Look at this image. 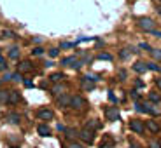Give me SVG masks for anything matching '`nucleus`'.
<instances>
[{
  "label": "nucleus",
  "mask_w": 161,
  "mask_h": 148,
  "mask_svg": "<svg viewBox=\"0 0 161 148\" xmlns=\"http://www.w3.org/2000/svg\"><path fill=\"white\" fill-rule=\"evenodd\" d=\"M105 117H107V120H110V122L119 120V110H117V106H107V108H105Z\"/></svg>",
  "instance_id": "1"
},
{
  "label": "nucleus",
  "mask_w": 161,
  "mask_h": 148,
  "mask_svg": "<svg viewBox=\"0 0 161 148\" xmlns=\"http://www.w3.org/2000/svg\"><path fill=\"white\" fill-rule=\"evenodd\" d=\"M130 129H131L133 132H137V134H144V122L142 120H138V119H133V120H130Z\"/></svg>",
  "instance_id": "2"
},
{
  "label": "nucleus",
  "mask_w": 161,
  "mask_h": 148,
  "mask_svg": "<svg viewBox=\"0 0 161 148\" xmlns=\"http://www.w3.org/2000/svg\"><path fill=\"white\" fill-rule=\"evenodd\" d=\"M154 21L151 19V18H140L138 19V26H140L142 30H145V32H151V30H154Z\"/></svg>",
  "instance_id": "3"
},
{
  "label": "nucleus",
  "mask_w": 161,
  "mask_h": 148,
  "mask_svg": "<svg viewBox=\"0 0 161 148\" xmlns=\"http://www.w3.org/2000/svg\"><path fill=\"white\" fill-rule=\"evenodd\" d=\"M37 117H39L40 120H53L54 119V112H51V110H47V108H42V110L37 112Z\"/></svg>",
  "instance_id": "4"
},
{
  "label": "nucleus",
  "mask_w": 161,
  "mask_h": 148,
  "mask_svg": "<svg viewBox=\"0 0 161 148\" xmlns=\"http://www.w3.org/2000/svg\"><path fill=\"white\" fill-rule=\"evenodd\" d=\"M84 105H86V101L82 96H74L72 100H70V106H72V108L80 110V108H84Z\"/></svg>",
  "instance_id": "5"
},
{
  "label": "nucleus",
  "mask_w": 161,
  "mask_h": 148,
  "mask_svg": "<svg viewBox=\"0 0 161 148\" xmlns=\"http://www.w3.org/2000/svg\"><path fill=\"white\" fill-rule=\"evenodd\" d=\"M79 136L82 138V140H84L86 143H93V140H95V134H93V129H88V127H84V129H82Z\"/></svg>",
  "instance_id": "6"
},
{
  "label": "nucleus",
  "mask_w": 161,
  "mask_h": 148,
  "mask_svg": "<svg viewBox=\"0 0 161 148\" xmlns=\"http://www.w3.org/2000/svg\"><path fill=\"white\" fill-rule=\"evenodd\" d=\"M145 127L149 129V131L153 132V134H158V132H159V124H158L156 120H147Z\"/></svg>",
  "instance_id": "7"
},
{
  "label": "nucleus",
  "mask_w": 161,
  "mask_h": 148,
  "mask_svg": "<svg viewBox=\"0 0 161 148\" xmlns=\"http://www.w3.org/2000/svg\"><path fill=\"white\" fill-rule=\"evenodd\" d=\"M133 70H135L137 73H145L149 68H147V63H142V61H137V63L133 64Z\"/></svg>",
  "instance_id": "8"
},
{
  "label": "nucleus",
  "mask_w": 161,
  "mask_h": 148,
  "mask_svg": "<svg viewBox=\"0 0 161 148\" xmlns=\"http://www.w3.org/2000/svg\"><path fill=\"white\" fill-rule=\"evenodd\" d=\"M37 132H39L40 136H51V129H49V125H46V124H40L39 127H37Z\"/></svg>",
  "instance_id": "9"
},
{
  "label": "nucleus",
  "mask_w": 161,
  "mask_h": 148,
  "mask_svg": "<svg viewBox=\"0 0 161 148\" xmlns=\"http://www.w3.org/2000/svg\"><path fill=\"white\" fill-rule=\"evenodd\" d=\"M18 70H19V72H30V70H32V63H30V61H21V63L18 64Z\"/></svg>",
  "instance_id": "10"
},
{
  "label": "nucleus",
  "mask_w": 161,
  "mask_h": 148,
  "mask_svg": "<svg viewBox=\"0 0 161 148\" xmlns=\"http://www.w3.org/2000/svg\"><path fill=\"white\" fill-rule=\"evenodd\" d=\"M19 100H21V96H19V92H18V91L9 92V103H18Z\"/></svg>",
  "instance_id": "11"
},
{
  "label": "nucleus",
  "mask_w": 161,
  "mask_h": 148,
  "mask_svg": "<svg viewBox=\"0 0 161 148\" xmlns=\"http://www.w3.org/2000/svg\"><path fill=\"white\" fill-rule=\"evenodd\" d=\"M75 56H69V58H63V59H61V64H63V66H74V63H75Z\"/></svg>",
  "instance_id": "12"
},
{
  "label": "nucleus",
  "mask_w": 161,
  "mask_h": 148,
  "mask_svg": "<svg viewBox=\"0 0 161 148\" xmlns=\"http://www.w3.org/2000/svg\"><path fill=\"white\" fill-rule=\"evenodd\" d=\"M70 100H72V98H69L67 94H63L61 98H58V105H60V106H69Z\"/></svg>",
  "instance_id": "13"
},
{
  "label": "nucleus",
  "mask_w": 161,
  "mask_h": 148,
  "mask_svg": "<svg viewBox=\"0 0 161 148\" xmlns=\"http://www.w3.org/2000/svg\"><path fill=\"white\" fill-rule=\"evenodd\" d=\"M131 52H135V49H133V47H131V49H130V47H128V49H123V51L119 52V58H121V59H126V58L131 54Z\"/></svg>",
  "instance_id": "14"
},
{
  "label": "nucleus",
  "mask_w": 161,
  "mask_h": 148,
  "mask_svg": "<svg viewBox=\"0 0 161 148\" xmlns=\"http://www.w3.org/2000/svg\"><path fill=\"white\" fill-rule=\"evenodd\" d=\"M86 127H88V129H98V127H100V124H98L95 119H91V120L86 122Z\"/></svg>",
  "instance_id": "15"
},
{
  "label": "nucleus",
  "mask_w": 161,
  "mask_h": 148,
  "mask_svg": "<svg viewBox=\"0 0 161 148\" xmlns=\"http://www.w3.org/2000/svg\"><path fill=\"white\" fill-rule=\"evenodd\" d=\"M161 96L158 94V92H149V101H153V103H159Z\"/></svg>",
  "instance_id": "16"
},
{
  "label": "nucleus",
  "mask_w": 161,
  "mask_h": 148,
  "mask_svg": "<svg viewBox=\"0 0 161 148\" xmlns=\"http://www.w3.org/2000/svg\"><path fill=\"white\" fill-rule=\"evenodd\" d=\"M82 80H84V82H98L100 79H98V75H89V73H88V75H84V79H82Z\"/></svg>",
  "instance_id": "17"
},
{
  "label": "nucleus",
  "mask_w": 161,
  "mask_h": 148,
  "mask_svg": "<svg viewBox=\"0 0 161 148\" xmlns=\"http://www.w3.org/2000/svg\"><path fill=\"white\" fill-rule=\"evenodd\" d=\"M7 101H9V92L0 91V103H7Z\"/></svg>",
  "instance_id": "18"
},
{
  "label": "nucleus",
  "mask_w": 161,
  "mask_h": 148,
  "mask_svg": "<svg viewBox=\"0 0 161 148\" xmlns=\"http://www.w3.org/2000/svg\"><path fill=\"white\" fill-rule=\"evenodd\" d=\"M7 120L11 122V124H18V122H19V117H18L16 113H11V115L7 117Z\"/></svg>",
  "instance_id": "19"
},
{
  "label": "nucleus",
  "mask_w": 161,
  "mask_h": 148,
  "mask_svg": "<svg viewBox=\"0 0 161 148\" xmlns=\"http://www.w3.org/2000/svg\"><path fill=\"white\" fill-rule=\"evenodd\" d=\"M18 56H19V52H18V49H16V47L9 51V58H11V59H18Z\"/></svg>",
  "instance_id": "20"
},
{
  "label": "nucleus",
  "mask_w": 161,
  "mask_h": 148,
  "mask_svg": "<svg viewBox=\"0 0 161 148\" xmlns=\"http://www.w3.org/2000/svg\"><path fill=\"white\" fill-rule=\"evenodd\" d=\"M98 59H105V61H112V56H110L109 52H102V54H98Z\"/></svg>",
  "instance_id": "21"
},
{
  "label": "nucleus",
  "mask_w": 161,
  "mask_h": 148,
  "mask_svg": "<svg viewBox=\"0 0 161 148\" xmlns=\"http://www.w3.org/2000/svg\"><path fill=\"white\" fill-rule=\"evenodd\" d=\"M49 79H51L53 82H60V80L63 79V75H61V73H53V75L49 77Z\"/></svg>",
  "instance_id": "22"
},
{
  "label": "nucleus",
  "mask_w": 161,
  "mask_h": 148,
  "mask_svg": "<svg viewBox=\"0 0 161 148\" xmlns=\"http://www.w3.org/2000/svg\"><path fill=\"white\" fill-rule=\"evenodd\" d=\"M0 35H2V38H11V37H14V33H12L11 30H4Z\"/></svg>",
  "instance_id": "23"
},
{
  "label": "nucleus",
  "mask_w": 161,
  "mask_h": 148,
  "mask_svg": "<svg viewBox=\"0 0 161 148\" xmlns=\"http://www.w3.org/2000/svg\"><path fill=\"white\" fill-rule=\"evenodd\" d=\"M32 52H33V56H44V49L42 47H35Z\"/></svg>",
  "instance_id": "24"
},
{
  "label": "nucleus",
  "mask_w": 161,
  "mask_h": 148,
  "mask_svg": "<svg viewBox=\"0 0 161 148\" xmlns=\"http://www.w3.org/2000/svg\"><path fill=\"white\" fill-rule=\"evenodd\" d=\"M147 68H149V70H153V72H159V70H161L156 63H147Z\"/></svg>",
  "instance_id": "25"
},
{
  "label": "nucleus",
  "mask_w": 161,
  "mask_h": 148,
  "mask_svg": "<svg viewBox=\"0 0 161 148\" xmlns=\"http://www.w3.org/2000/svg\"><path fill=\"white\" fill-rule=\"evenodd\" d=\"M58 54H60V49H56V47L49 49V56H51V58H56Z\"/></svg>",
  "instance_id": "26"
},
{
  "label": "nucleus",
  "mask_w": 161,
  "mask_h": 148,
  "mask_svg": "<svg viewBox=\"0 0 161 148\" xmlns=\"http://www.w3.org/2000/svg\"><path fill=\"white\" fill-rule=\"evenodd\" d=\"M151 52H153L154 59H159L161 61V49H154V51H151Z\"/></svg>",
  "instance_id": "27"
},
{
  "label": "nucleus",
  "mask_w": 161,
  "mask_h": 148,
  "mask_svg": "<svg viewBox=\"0 0 161 148\" xmlns=\"http://www.w3.org/2000/svg\"><path fill=\"white\" fill-rule=\"evenodd\" d=\"M63 91V85H56V87H53V94H61Z\"/></svg>",
  "instance_id": "28"
},
{
  "label": "nucleus",
  "mask_w": 161,
  "mask_h": 148,
  "mask_svg": "<svg viewBox=\"0 0 161 148\" xmlns=\"http://www.w3.org/2000/svg\"><path fill=\"white\" fill-rule=\"evenodd\" d=\"M149 148H161V143H159V141H151Z\"/></svg>",
  "instance_id": "29"
},
{
  "label": "nucleus",
  "mask_w": 161,
  "mask_h": 148,
  "mask_svg": "<svg viewBox=\"0 0 161 148\" xmlns=\"http://www.w3.org/2000/svg\"><path fill=\"white\" fill-rule=\"evenodd\" d=\"M75 44H70V42H63L61 44V49H70V47H74Z\"/></svg>",
  "instance_id": "30"
},
{
  "label": "nucleus",
  "mask_w": 161,
  "mask_h": 148,
  "mask_svg": "<svg viewBox=\"0 0 161 148\" xmlns=\"http://www.w3.org/2000/svg\"><path fill=\"white\" fill-rule=\"evenodd\" d=\"M75 136V131L74 129H67V138H74Z\"/></svg>",
  "instance_id": "31"
},
{
  "label": "nucleus",
  "mask_w": 161,
  "mask_h": 148,
  "mask_svg": "<svg viewBox=\"0 0 161 148\" xmlns=\"http://www.w3.org/2000/svg\"><path fill=\"white\" fill-rule=\"evenodd\" d=\"M149 33H153L154 37H158V38H161V32H159V30H151Z\"/></svg>",
  "instance_id": "32"
},
{
  "label": "nucleus",
  "mask_w": 161,
  "mask_h": 148,
  "mask_svg": "<svg viewBox=\"0 0 161 148\" xmlns=\"http://www.w3.org/2000/svg\"><path fill=\"white\" fill-rule=\"evenodd\" d=\"M69 148H84V146H82L80 143H70V145H69Z\"/></svg>",
  "instance_id": "33"
},
{
  "label": "nucleus",
  "mask_w": 161,
  "mask_h": 148,
  "mask_svg": "<svg viewBox=\"0 0 161 148\" xmlns=\"http://www.w3.org/2000/svg\"><path fill=\"white\" fill-rule=\"evenodd\" d=\"M140 49H147V51H151V45L145 44V42H142V44H140Z\"/></svg>",
  "instance_id": "34"
},
{
  "label": "nucleus",
  "mask_w": 161,
  "mask_h": 148,
  "mask_svg": "<svg viewBox=\"0 0 161 148\" xmlns=\"http://www.w3.org/2000/svg\"><path fill=\"white\" fill-rule=\"evenodd\" d=\"M130 94H131V98H133V100H138V94H137V91H131Z\"/></svg>",
  "instance_id": "35"
},
{
  "label": "nucleus",
  "mask_w": 161,
  "mask_h": 148,
  "mask_svg": "<svg viewBox=\"0 0 161 148\" xmlns=\"http://www.w3.org/2000/svg\"><path fill=\"white\" fill-rule=\"evenodd\" d=\"M4 80H12V73H5Z\"/></svg>",
  "instance_id": "36"
},
{
  "label": "nucleus",
  "mask_w": 161,
  "mask_h": 148,
  "mask_svg": "<svg viewBox=\"0 0 161 148\" xmlns=\"http://www.w3.org/2000/svg\"><path fill=\"white\" fill-rule=\"evenodd\" d=\"M119 77H121V79H126V72H123V70H119Z\"/></svg>",
  "instance_id": "37"
},
{
  "label": "nucleus",
  "mask_w": 161,
  "mask_h": 148,
  "mask_svg": "<svg viewBox=\"0 0 161 148\" xmlns=\"http://www.w3.org/2000/svg\"><path fill=\"white\" fill-rule=\"evenodd\" d=\"M25 85H26V87H33V84L30 82V80H25Z\"/></svg>",
  "instance_id": "38"
},
{
  "label": "nucleus",
  "mask_w": 161,
  "mask_h": 148,
  "mask_svg": "<svg viewBox=\"0 0 161 148\" xmlns=\"http://www.w3.org/2000/svg\"><path fill=\"white\" fill-rule=\"evenodd\" d=\"M156 84H158V87L161 89V79H158V80H156Z\"/></svg>",
  "instance_id": "39"
},
{
  "label": "nucleus",
  "mask_w": 161,
  "mask_h": 148,
  "mask_svg": "<svg viewBox=\"0 0 161 148\" xmlns=\"http://www.w3.org/2000/svg\"><path fill=\"white\" fill-rule=\"evenodd\" d=\"M130 148H140V146H138V145H135V143H131V145H130Z\"/></svg>",
  "instance_id": "40"
},
{
  "label": "nucleus",
  "mask_w": 161,
  "mask_h": 148,
  "mask_svg": "<svg viewBox=\"0 0 161 148\" xmlns=\"http://www.w3.org/2000/svg\"><path fill=\"white\" fill-rule=\"evenodd\" d=\"M2 63H5V61H4V58H2V54H0V64Z\"/></svg>",
  "instance_id": "41"
}]
</instances>
